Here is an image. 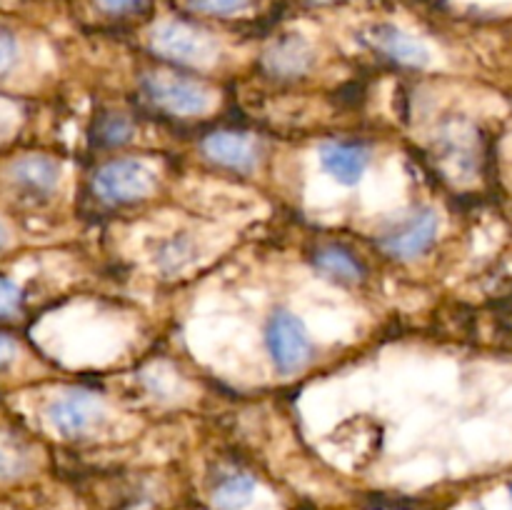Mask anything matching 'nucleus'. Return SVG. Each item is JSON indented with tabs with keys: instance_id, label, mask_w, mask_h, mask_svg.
Here are the masks:
<instances>
[{
	"instance_id": "f257e3e1",
	"label": "nucleus",
	"mask_w": 512,
	"mask_h": 510,
	"mask_svg": "<svg viewBox=\"0 0 512 510\" xmlns=\"http://www.w3.org/2000/svg\"><path fill=\"white\" fill-rule=\"evenodd\" d=\"M150 48L160 58L178 65H210L220 53V45L213 35L178 20L158 25L150 35Z\"/></svg>"
},
{
	"instance_id": "f03ea898",
	"label": "nucleus",
	"mask_w": 512,
	"mask_h": 510,
	"mask_svg": "<svg viewBox=\"0 0 512 510\" xmlns=\"http://www.w3.org/2000/svg\"><path fill=\"white\" fill-rule=\"evenodd\" d=\"M145 98L173 115H200L213 105V90L173 73H148L140 80Z\"/></svg>"
},
{
	"instance_id": "7ed1b4c3",
	"label": "nucleus",
	"mask_w": 512,
	"mask_h": 510,
	"mask_svg": "<svg viewBox=\"0 0 512 510\" xmlns=\"http://www.w3.org/2000/svg\"><path fill=\"white\" fill-rule=\"evenodd\" d=\"M155 183V170L148 163L135 158H118L105 163L103 168H98L95 173L93 185L95 193L105 200V203L113 205H125L135 203V200H143L153 193Z\"/></svg>"
},
{
	"instance_id": "20e7f679",
	"label": "nucleus",
	"mask_w": 512,
	"mask_h": 510,
	"mask_svg": "<svg viewBox=\"0 0 512 510\" xmlns=\"http://www.w3.org/2000/svg\"><path fill=\"white\" fill-rule=\"evenodd\" d=\"M265 345L280 373H295L303 368L313 350L305 325L288 310L270 315L268 328H265Z\"/></svg>"
},
{
	"instance_id": "39448f33",
	"label": "nucleus",
	"mask_w": 512,
	"mask_h": 510,
	"mask_svg": "<svg viewBox=\"0 0 512 510\" xmlns=\"http://www.w3.org/2000/svg\"><path fill=\"white\" fill-rule=\"evenodd\" d=\"M48 423L65 438H80L98 428L105 420V403L85 390H70L48 405Z\"/></svg>"
},
{
	"instance_id": "423d86ee",
	"label": "nucleus",
	"mask_w": 512,
	"mask_h": 510,
	"mask_svg": "<svg viewBox=\"0 0 512 510\" xmlns=\"http://www.w3.org/2000/svg\"><path fill=\"white\" fill-rule=\"evenodd\" d=\"M435 235H438V215L430 208H423L385 230L380 235V248L393 258L413 260L435 243Z\"/></svg>"
},
{
	"instance_id": "0eeeda50",
	"label": "nucleus",
	"mask_w": 512,
	"mask_h": 510,
	"mask_svg": "<svg viewBox=\"0 0 512 510\" xmlns=\"http://www.w3.org/2000/svg\"><path fill=\"white\" fill-rule=\"evenodd\" d=\"M363 40L373 50L383 53L385 58L395 60V63L400 65H408V68H425V65H430V60H433L430 50L425 48L418 38H413L410 33L400 30L398 25H370L363 33Z\"/></svg>"
},
{
	"instance_id": "6e6552de",
	"label": "nucleus",
	"mask_w": 512,
	"mask_h": 510,
	"mask_svg": "<svg viewBox=\"0 0 512 510\" xmlns=\"http://www.w3.org/2000/svg\"><path fill=\"white\" fill-rule=\"evenodd\" d=\"M203 150L213 163L235 173H253L258 165V150L253 140L240 133H213L203 140Z\"/></svg>"
},
{
	"instance_id": "1a4fd4ad",
	"label": "nucleus",
	"mask_w": 512,
	"mask_h": 510,
	"mask_svg": "<svg viewBox=\"0 0 512 510\" xmlns=\"http://www.w3.org/2000/svg\"><path fill=\"white\" fill-rule=\"evenodd\" d=\"M263 65L270 75L278 78H298L313 65V48L300 35H285L265 50Z\"/></svg>"
},
{
	"instance_id": "9d476101",
	"label": "nucleus",
	"mask_w": 512,
	"mask_h": 510,
	"mask_svg": "<svg viewBox=\"0 0 512 510\" xmlns=\"http://www.w3.org/2000/svg\"><path fill=\"white\" fill-rule=\"evenodd\" d=\"M320 160L338 183L355 185L368 170L370 153L358 143H325L320 148Z\"/></svg>"
},
{
	"instance_id": "9b49d317",
	"label": "nucleus",
	"mask_w": 512,
	"mask_h": 510,
	"mask_svg": "<svg viewBox=\"0 0 512 510\" xmlns=\"http://www.w3.org/2000/svg\"><path fill=\"white\" fill-rule=\"evenodd\" d=\"M10 178L18 185L23 193L33 195V198H43L58 188L60 168L55 160L45 158V155H28L13 163L10 168Z\"/></svg>"
},
{
	"instance_id": "f8f14e48",
	"label": "nucleus",
	"mask_w": 512,
	"mask_h": 510,
	"mask_svg": "<svg viewBox=\"0 0 512 510\" xmlns=\"http://www.w3.org/2000/svg\"><path fill=\"white\" fill-rule=\"evenodd\" d=\"M313 263L325 278L343 285L358 283L365 275L363 263L350 250L340 248V245H323V248H318L313 255Z\"/></svg>"
},
{
	"instance_id": "ddd939ff",
	"label": "nucleus",
	"mask_w": 512,
	"mask_h": 510,
	"mask_svg": "<svg viewBox=\"0 0 512 510\" xmlns=\"http://www.w3.org/2000/svg\"><path fill=\"white\" fill-rule=\"evenodd\" d=\"M255 480L245 473H228L215 488V505L220 510H243L253 500Z\"/></svg>"
},
{
	"instance_id": "4468645a",
	"label": "nucleus",
	"mask_w": 512,
	"mask_h": 510,
	"mask_svg": "<svg viewBox=\"0 0 512 510\" xmlns=\"http://www.w3.org/2000/svg\"><path fill=\"white\" fill-rule=\"evenodd\" d=\"M193 258V243L183 235H173L170 240H163V245L158 248V255H155V263L160 265V270L165 273H175V270L185 268Z\"/></svg>"
},
{
	"instance_id": "2eb2a0df",
	"label": "nucleus",
	"mask_w": 512,
	"mask_h": 510,
	"mask_svg": "<svg viewBox=\"0 0 512 510\" xmlns=\"http://www.w3.org/2000/svg\"><path fill=\"white\" fill-rule=\"evenodd\" d=\"M133 138V125H130L128 118H123L120 113H108L100 118L98 123V140L108 148H115V145H123Z\"/></svg>"
},
{
	"instance_id": "dca6fc26",
	"label": "nucleus",
	"mask_w": 512,
	"mask_h": 510,
	"mask_svg": "<svg viewBox=\"0 0 512 510\" xmlns=\"http://www.w3.org/2000/svg\"><path fill=\"white\" fill-rule=\"evenodd\" d=\"M28 468V455L10 438L0 435V478H15Z\"/></svg>"
},
{
	"instance_id": "f3484780",
	"label": "nucleus",
	"mask_w": 512,
	"mask_h": 510,
	"mask_svg": "<svg viewBox=\"0 0 512 510\" xmlns=\"http://www.w3.org/2000/svg\"><path fill=\"white\" fill-rule=\"evenodd\" d=\"M190 8L195 13H205V15H233L238 10L248 8L250 0H188Z\"/></svg>"
},
{
	"instance_id": "a211bd4d",
	"label": "nucleus",
	"mask_w": 512,
	"mask_h": 510,
	"mask_svg": "<svg viewBox=\"0 0 512 510\" xmlns=\"http://www.w3.org/2000/svg\"><path fill=\"white\" fill-rule=\"evenodd\" d=\"M20 308V288L8 278H0V318H8Z\"/></svg>"
},
{
	"instance_id": "6ab92c4d",
	"label": "nucleus",
	"mask_w": 512,
	"mask_h": 510,
	"mask_svg": "<svg viewBox=\"0 0 512 510\" xmlns=\"http://www.w3.org/2000/svg\"><path fill=\"white\" fill-rule=\"evenodd\" d=\"M15 55H18V48H15L13 35H8L5 30H0V75L8 73L15 63Z\"/></svg>"
},
{
	"instance_id": "aec40b11",
	"label": "nucleus",
	"mask_w": 512,
	"mask_h": 510,
	"mask_svg": "<svg viewBox=\"0 0 512 510\" xmlns=\"http://www.w3.org/2000/svg\"><path fill=\"white\" fill-rule=\"evenodd\" d=\"M145 0H98L100 8L110 15H125V13H133V10L143 8Z\"/></svg>"
},
{
	"instance_id": "412c9836",
	"label": "nucleus",
	"mask_w": 512,
	"mask_h": 510,
	"mask_svg": "<svg viewBox=\"0 0 512 510\" xmlns=\"http://www.w3.org/2000/svg\"><path fill=\"white\" fill-rule=\"evenodd\" d=\"M13 355H15V343L10 338H5V335H0V368H3Z\"/></svg>"
},
{
	"instance_id": "4be33fe9",
	"label": "nucleus",
	"mask_w": 512,
	"mask_h": 510,
	"mask_svg": "<svg viewBox=\"0 0 512 510\" xmlns=\"http://www.w3.org/2000/svg\"><path fill=\"white\" fill-rule=\"evenodd\" d=\"M5 243H8V230H5L3 223H0V248H3Z\"/></svg>"
},
{
	"instance_id": "5701e85b",
	"label": "nucleus",
	"mask_w": 512,
	"mask_h": 510,
	"mask_svg": "<svg viewBox=\"0 0 512 510\" xmlns=\"http://www.w3.org/2000/svg\"><path fill=\"white\" fill-rule=\"evenodd\" d=\"M510 493H512V488H510Z\"/></svg>"
}]
</instances>
